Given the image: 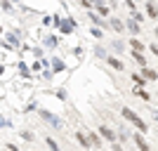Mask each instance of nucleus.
Masks as SVG:
<instances>
[{
	"instance_id": "nucleus-27",
	"label": "nucleus",
	"mask_w": 158,
	"mask_h": 151,
	"mask_svg": "<svg viewBox=\"0 0 158 151\" xmlns=\"http://www.w3.org/2000/svg\"><path fill=\"white\" fill-rule=\"evenodd\" d=\"M80 5L85 7V10H92V7H94V2H92V0H80Z\"/></svg>"
},
{
	"instance_id": "nucleus-24",
	"label": "nucleus",
	"mask_w": 158,
	"mask_h": 151,
	"mask_svg": "<svg viewBox=\"0 0 158 151\" xmlns=\"http://www.w3.org/2000/svg\"><path fill=\"white\" fill-rule=\"evenodd\" d=\"M97 12H99V17H106V14H109V7L106 5H97Z\"/></svg>"
},
{
	"instance_id": "nucleus-31",
	"label": "nucleus",
	"mask_w": 158,
	"mask_h": 151,
	"mask_svg": "<svg viewBox=\"0 0 158 151\" xmlns=\"http://www.w3.org/2000/svg\"><path fill=\"white\" fill-rule=\"evenodd\" d=\"M0 5H2V10H12V5H10V0H2Z\"/></svg>"
},
{
	"instance_id": "nucleus-19",
	"label": "nucleus",
	"mask_w": 158,
	"mask_h": 151,
	"mask_svg": "<svg viewBox=\"0 0 158 151\" xmlns=\"http://www.w3.org/2000/svg\"><path fill=\"white\" fill-rule=\"evenodd\" d=\"M45 142H47V146H50V151H61V146L54 142V137H47Z\"/></svg>"
},
{
	"instance_id": "nucleus-12",
	"label": "nucleus",
	"mask_w": 158,
	"mask_h": 151,
	"mask_svg": "<svg viewBox=\"0 0 158 151\" xmlns=\"http://www.w3.org/2000/svg\"><path fill=\"white\" fill-rule=\"evenodd\" d=\"M142 76H144L146 83H149V80H156V78H158V71H156V69H149V66H146V69H142Z\"/></svg>"
},
{
	"instance_id": "nucleus-11",
	"label": "nucleus",
	"mask_w": 158,
	"mask_h": 151,
	"mask_svg": "<svg viewBox=\"0 0 158 151\" xmlns=\"http://www.w3.org/2000/svg\"><path fill=\"white\" fill-rule=\"evenodd\" d=\"M125 28H127V31L132 33V36H137V33H139V21H135V19L130 17V19L125 21Z\"/></svg>"
},
{
	"instance_id": "nucleus-23",
	"label": "nucleus",
	"mask_w": 158,
	"mask_h": 151,
	"mask_svg": "<svg viewBox=\"0 0 158 151\" xmlns=\"http://www.w3.org/2000/svg\"><path fill=\"white\" fill-rule=\"evenodd\" d=\"M57 43H59V40L54 38V36H50V38L45 40V47H57Z\"/></svg>"
},
{
	"instance_id": "nucleus-9",
	"label": "nucleus",
	"mask_w": 158,
	"mask_h": 151,
	"mask_svg": "<svg viewBox=\"0 0 158 151\" xmlns=\"http://www.w3.org/2000/svg\"><path fill=\"white\" fill-rule=\"evenodd\" d=\"M92 54H94V57H97V59H109V57H111V54L106 52V47H102V45H94Z\"/></svg>"
},
{
	"instance_id": "nucleus-10",
	"label": "nucleus",
	"mask_w": 158,
	"mask_h": 151,
	"mask_svg": "<svg viewBox=\"0 0 158 151\" xmlns=\"http://www.w3.org/2000/svg\"><path fill=\"white\" fill-rule=\"evenodd\" d=\"M90 21H92V24H94L97 28H106V26H109V24H106V21L102 19L99 14H94V12H90Z\"/></svg>"
},
{
	"instance_id": "nucleus-5",
	"label": "nucleus",
	"mask_w": 158,
	"mask_h": 151,
	"mask_svg": "<svg viewBox=\"0 0 158 151\" xmlns=\"http://www.w3.org/2000/svg\"><path fill=\"white\" fill-rule=\"evenodd\" d=\"M144 10H146V17H149V19H158V7L153 5L151 0H146V5H144Z\"/></svg>"
},
{
	"instance_id": "nucleus-21",
	"label": "nucleus",
	"mask_w": 158,
	"mask_h": 151,
	"mask_svg": "<svg viewBox=\"0 0 158 151\" xmlns=\"http://www.w3.org/2000/svg\"><path fill=\"white\" fill-rule=\"evenodd\" d=\"M19 135H21L24 139H26V142H33V139H35V135H33V132H28V130H21Z\"/></svg>"
},
{
	"instance_id": "nucleus-22",
	"label": "nucleus",
	"mask_w": 158,
	"mask_h": 151,
	"mask_svg": "<svg viewBox=\"0 0 158 151\" xmlns=\"http://www.w3.org/2000/svg\"><path fill=\"white\" fill-rule=\"evenodd\" d=\"M111 47L116 50V52H123V47H125V45H123V40H113V43H111Z\"/></svg>"
},
{
	"instance_id": "nucleus-2",
	"label": "nucleus",
	"mask_w": 158,
	"mask_h": 151,
	"mask_svg": "<svg viewBox=\"0 0 158 151\" xmlns=\"http://www.w3.org/2000/svg\"><path fill=\"white\" fill-rule=\"evenodd\" d=\"M40 118L45 120V123H50V125H52V128H54V130H59V128H61V120L57 118L54 113H50V111H47V109H40Z\"/></svg>"
},
{
	"instance_id": "nucleus-33",
	"label": "nucleus",
	"mask_w": 158,
	"mask_h": 151,
	"mask_svg": "<svg viewBox=\"0 0 158 151\" xmlns=\"http://www.w3.org/2000/svg\"><path fill=\"white\" fill-rule=\"evenodd\" d=\"M57 97H59V99H66V90H57Z\"/></svg>"
},
{
	"instance_id": "nucleus-1",
	"label": "nucleus",
	"mask_w": 158,
	"mask_h": 151,
	"mask_svg": "<svg viewBox=\"0 0 158 151\" xmlns=\"http://www.w3.org/2000/svg\"><path fill=\"white\" fill-rule=\"evenodd\" d=\"M120 113H123V118H125V120H130V123L135 125V128H137V130L142 132V135H146V132H149V125H146L144 120L139 118V116H137L135 111H132L130 106H123V109H120Z\"/></svg>"
},
{
	"instance_id": "nucleus-17",
	"label": "nucleus",
	"mask_w": 158,
	"mask_h": 151,
	"mask_svg": "<svg viewBox=\"0 0 158 151\" xmlns=\"http://www.w3.org/2000/svg\"><path fill=\"white\" fill-rule=\"evenodd\" d=\"M7 38H10V43H12V45H19L21 33H19V31H10V33H7Z\"/></svg>"
},
{
	"instance_id": "nucleus-14",
	"label": "nucleus",
	"mask_w": 158,
	"mask_h": 151,
	"mask_svg": "<svg viewBox=\"0 0 158 151\" xmlns=\"http://www.w3.org/2000/svg\"><path fill=\"white\" fill-rule=\"evenodd\" d=\"M109 66H111V69H116V71H123V69H125V64H123V61L120 59H116V57H109Z\"/></svg>"
},
{
	"instance_id": "nucleus-8",
	"label": "nucleus",
	"mask_w": 158,
	"mask_h": 151,
	"mask_svg": "<svg viewBox=\"0 0 158 151\" xmlns=\"http://www.w3.org/2000/svg\"><path fill=\"white\" fill-rule=\"evenodd\" d=\"M109 26H111V28H113L116 33H123V31H125V24H123V21H120L118 17H111V21H109Z\"/></svg>"
},
{
	"instance_id": "nucleus-16",
	"label": "nucleus",
	"mask_w": 158,
	"mask_h": 151,
	"mask_svg": "<svg viewBox=\"0 0 158 151\" xmlns=\"http://www.w3.org/2000/svg\"><path fill=\"white\" fill-rule=\"evenodd\" d=\"M130 47L135 50V52H144L146 47H144V43H139L137 38H130Z\"/></svg>"
},
{
	"instance_id": "nucleus-18",
	"label": "nucleus",
	"mask_w": 158,
	"mask_h": 151,
	"mask_svg": "<svg viewBox=\"0 0 158 151\" xmlns=\"http://www.w3.org/2000/svg\"><path fill=\"white\" fill-rule=\"evenodd\" d=\"M130 76H132V80L137 83V87H142V85H144V83H146V78H144V76H142V73H130Z\"/></svg>"
},
{
	"instance_id": "nucleus-15",
	"label": "nucleus",
	"mask_w": 158,
	"mask_h": 151,
	"mask_svg": "<svg viewBox=\"0 0 158 151\" xmlns=\"http://www.w3.org/2000/svg\"><path fill=\"white\" fill-rule=\"evenodd\" d=\"M132 94H135V97H139V99H144V102H149V99H151V94H149L146 90H142V87H135V90H132Z\"/></svg>"
},
{
	"instance_id": "nucleus-28",
	"label": "nucleus",
	"mask_w": 158,
	"mask_h": 151,
	"mask_svg": "<svg viewBox=\"0 0 158 151\" xmlns=\"http://www.w3.org/2000/svg\"><path fill=\"white\" fill-rule=\"evenodd\" d=\"M19 71H21V76H24V78H28V69L24 64H19Z\"/></svg>"
},
{
	"instance_id": "nucleus-29",
	"label": "nucleus",
	"mask_w": 158,
	"mask_h": 151,
	"mask_svg": "<svg viewBox=\"0 0 158 151\" xmlns=\"http://www.w3.org/2000/svg\"><path fill=\"white\" fill-rule=\"evenodd\" d=\"M111 151H125V149H123L118 142H113V144H111Z\"/></svg>"
},
{
	"instance_id": "nucleus-34",
	"label": "nucleus",
	"mask_w": 158,
	"mask_h": 151,
	"mask_svg": "<svg viewBox=\"0 0 158 151\" xmlns=\"http://www.w3.org/2000/svg\"><path fill=\"white\" fill-rule=\"evenodd\" d=\"M153 118H156V120H158V111H153Z\"/></svg>"
},
{
	"instance_id": "nucleus-37",
	"label": "nucleus",
	"mask_w": 158,
	"mask_h": 151,
	"mask_svg": "<svg viewBox=\"0 0 158 151\" xmlns=\"http://www.w3.org/2000/svg\"><path fill=\"white\" fill-rule=\"evenodd\" d=\"M12 2H19V0H12Z\"/></svg>"
},
{
	"instance_id": "nucleus-30",
	"label": "nucleus",
	"mask_w": 158,
	"mask_h": 151,
	"mask_svg": "<svg viewBox=\"0 0 158 151\" xmlns=\"http://www.w3.org/2000/svg\"><path fill=\"white\" fill-rule=\"evenodd\" d=\"M149 50H151V52L158 57V43H151V45H149Z\"/></svg>"
},
{
	"instance_id": "nucleus-26",
	"label": "nucleus",
	"mask_w": 158,
	"mask_h": 151,
	"mask_svg": "<svg viewBox=\"0 0 158 151\" xmlns=\"http://www.w3.org/2000/svg\"><path fill=\"white\" fill-rule=\"evenodd\" d=\"M90 33H92V38H102V36H104V33H102V28H90Z\"/></svg>"
},
{
	"instance_id": "nucleus-35",
	"label": "nucleus",
	"mask_w": 158,
	"mask_h": 151,
	"mask_svg": "<svg viewBox=\"0 0 158 151\" xmlns=\"http://www.w3.org/2000/svg\"><path fill=\"white\" fill-rule=\"evenodd\" d=\"M153 36H156V40H158V28H156V31H153Z\"/></svg>"
},
{
	"instance_id": "nucleus-6",
	"label": "nucleus",
	"mask_w": 158,
	"mask_h": 151,
	"mask_svg": "<svg viewBox=\"0 0 158 151\" xmlns=\"http://www.w3.org/2000/svg\"><path fill=\"white\" fill-rule=\"evenodd\" d=\"M130 57H132L135 61H137V64L142 66V69H146V66H149V59L144 57V52H135V50H132V54H130Z\"/></svg>"
},
{
	"instance_id": "nucleus-4",
	"label": "nucleus",
	"mask_w": 158,
	"mask_h": 151,
	"mask_svg": "<svg viewBox=\"0 0 158 151\" xmlns=\"http://www.w3.org/2000/svg\"><path fill=\"white\" fill-rule=\"evenodd\" d=\"M132 142H135V146H137L139 151H151V146H149V142L144 139L142 132H135V135H132Z\"/></svg>"
},
{
	"instance_id": "nucleus-20",
	"label": "nucleus",
	"mask_w": 158,
	"mask_h": 151,
	"mask_svg": "<svg viewBox=\"0 0 158 151\" xmlns=\"http://www.w3.org/2000/svg\"><path fill=\"white\" fill-rule=\"evenodd\" d=\"M52 69H54V73H57V71H64L66 66H64V61H61V59H52Z\"/></svg>"
},
{
	"instance_id": "nucleus-32",
	"label": "nucleus",
	"mask_w": 158,
	"mask_h": 151,
	"mask_svg": "<svg viewBox=\"0 0 158 151\" xmlns=\"http://www.w3.org/2000/svg\"><path fill=\"white\" fill-rule=\"evenodd\" d=\"M7 151H21V149L17 144H7Z\"/></svg>"
},
{
	"instance_id": "nucleus-7",
	"label": "nucleus",
	"mask_w": 158,
	"mask_h": 151,
	"mask_svg": "<svg viewBox=\"0 0 158 151\" xmlns=\"http://www.w3.org/2000/svg\"><path fill=\"white\" fill-rule=\"evenodd\" d=\"M73 135H76V139L83 144V149H92V144H90V137H87L85 132H80V130H78V132H73Z\"/></svg>"
},
{
	"instance_id": "nucleus-36",
	"label": "nucleus",
	"mask_w": 158,
	"mask_h": 151,
	"mask_svg": "<svg viewBox=\"0 0 158 151\" xmlns=\"http://www.w3.org/2000/svg\"><path fill=\"white\" fill-rule=\"evenodd\" d=\"M0 73H2V66H0Z\"/></svg>"
},
{
	"instance_id": "nucleus-13",
	"label": "nucleus",
	"mask_w": 158,
	"mask_h": 151,
	"mask_svg": "<svg viewBox=\"0 0 158 151\" xmlns=\"http://www.w3.org/2000/svg\"><path fill=\"white\" fill-rule=\"evenodd\" d=\"M87 137H90V144H92L94 149L102 146V135H97V132H87Z\"/></svg>"
},
{
	"instance_id": "nucleus-25",
	"label": "nucleus",
	"mask_w": 158,
	"mask_h": 151,
	"mask_svg": "<svg viewBox=\"0 0 158 151\" xmlns=\"http://www.w3.org/2000/svg\"><path fill=\"white\" fill-rule=\"evenodd\" d=\"M123 2H125V7L130 10V14H132V12H137V10H135V0H123Z\"/></svg>"
},
{
	"instance_id": "nucleus-3",
	"label": "nucleus",
	"mask_w": 158,
	"mask_h": 151,
	"mask_svg": "<svg viewBox=\"0 0 158 151\" xmlns=\"http://www.w3.org/2000/svg\"><path fill=\"white\" fill-rule=\"evenodd\" d=\"M99 135H102V139H106V142H116V139H118V135H116V130H111V128H109V125H99Z\"/></svg>"
}]
</instances>
